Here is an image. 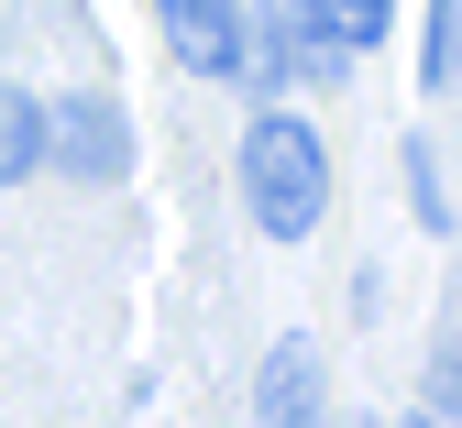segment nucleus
Listing matches in <instances>:
<instances>
[{
  "label": "nucleus",
  "instance_id": "nucleus-1",
  "mask_svg": "<svg viewBox=\"0 0 462 428\" xmlns=\"http://www.w3.org/2000/svg\"><path fill=\"white\" fill-rule=\"evenodd\" d=\"M243 187H254V220L275 241H309L319 209H330V154H319V132H309V121H254Z\"/></svg>",
  "mask_w": 462,
  "mask_h": 428
},
{
  "label": "nucleus",
  "instance_id": "nucleus-2",
  "mask_svg": "<svg viewBox=\"0 0 462 428\" xmlns=\"http://www.w3.org/2000/svg\"><path fill=\"white\" fill-rule=\"evenodd\" d=\"M44 154L67 165V176H122L133 165V132H122L110 99H55L44 110Z\"/></svg>",
  "mask_w": 462,
  "mask_h": 428
},
{
  "label": "nucleus",
  "instance_id": "nucleus-3",
  "mask_svg": "<svg viewBox=\"0 0 462 428\" xmlns=\"http://www.w3.org/2000/svg\"><path fill=\"white\" fill-rule=\"evenodd\" d=\"M188 77H243V0H154Z\"/></svg>",
  "mask_w": 462,
  "mask_h": 428
},
{
  "label": "nucleus",
  "instance_id": "nucleus-4",
  "mask_svg": "<svg viewBox=\"0 0 462 428\" xmlns=\"http://www.w3.org/2000/svg\"><path fill=\"white\" fill-rule=\"evenodd\" d=\"M286 33H309V44H330V55H364V44L396 33V0H298Z\"/></svg>",
  "mask_w": 462,
  "mask_h": 428
},
{
  "label": "nucleus",
  "instance_id": "nucleus-5",
  "mask_svg": "<svg viewBox=\"0 0 462 428\" xmlns=\"http://www.w3.org/2000/svg\"><path fill=\"white\" fill-rule=\"evenodd\" d=\"M33 165H44V99L0 77V187H12V176H33Z\"/></svg>",
  "mask_w": 462,
  "mask_h": 428
},
{
  "label": "nucleus",
  "instance_id": "nucleus-6",
  "mask_svg": "<svg viewBox=\"0 0 462 428\" xmlns=\"http://www.w3.org/2000/svg\"><path fill=\"white\" fill-rule=\"evenodd\" d=\"M298 406H319V374H309V351L286 341V351L264 362V417H298Z\"/></svg>",
  "mask_w": 462,
  "mask_h": 428
}]
</instances>
